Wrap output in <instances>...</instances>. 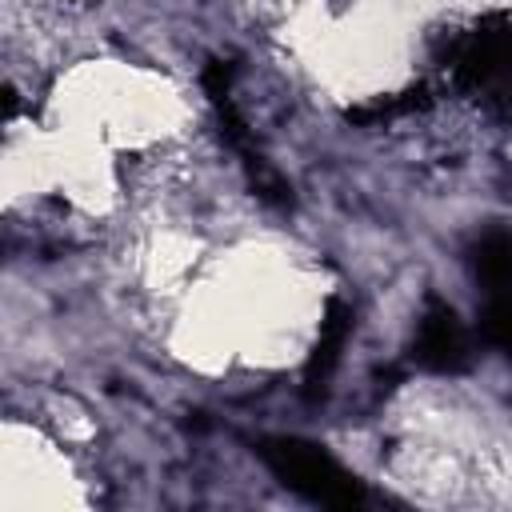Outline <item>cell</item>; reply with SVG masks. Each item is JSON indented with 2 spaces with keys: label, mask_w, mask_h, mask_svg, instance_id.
I'll list each match as a JSON object with an SVG mask.
<instances>
[{
  "label": "cell",
  "mask_w": 512,
  "mask_h": 512,
  "mask_svg": "<svg viewBox=\"0 0 512 512\" xmlns=\"http://www.w3.org/2000/svg\"><path fill=\"white\" fill-rule=\"evenodd\" d=\"M440 68L448 88L476 96L484 104H508L512 100V20L488 16L448 36Z\"/></svg>",
  "instance_id": "1"
},
{
  "label": "cell",
  "mask_w": 512,
  "mask_h": 512,
  "mask_svg": "<svg viewBox=\"0 0 512 512\" xmlns=\"http://www.w3.org/2000/svg\"><path fill=\"white\" fill-rule=\"evenodd\" d=\"M268 460H272L276 476H284L292 488H300L324 504H356L360 500V484L316 444L280 440L268 448Z\"/></svg>",
  "instance_id": "2"
},
{
  "label": "cell",
  "mask_w": 512,
  "mask_h": 512,
  "mask_svg": "<svg viewBox=\"0 0 512 512\" xmlns=\"http://www.w3.org/2000/svg\"><path fill=\"white\" fill-rule=\"evenodd\" d=\"M416 360L436 372H452V368L468 364V332L456 320V312L440 300L428 304V312L416 328Z\"/></svg>",
  "instance_id": "3"
}]
</instances>
